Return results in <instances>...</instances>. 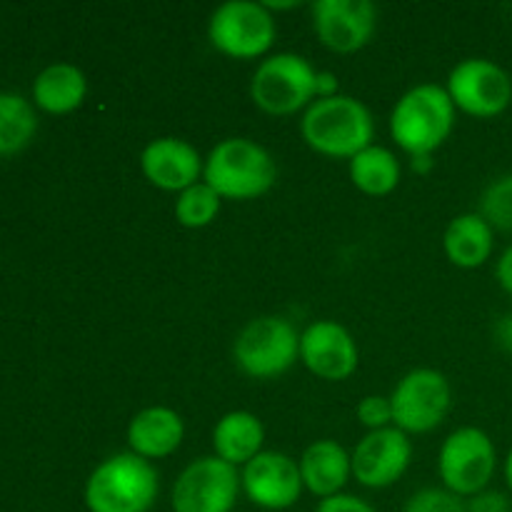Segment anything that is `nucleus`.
Instances as JSON below:
<instances>
[{"label": "nucleus", "instance_id": "1", "mask_svg": "<svg viewBox=\"0 0 512 512\" xmlns=\"http://www.w3.org/2000/svg\"><path fill=\"white\" fill-rule=\"evenodd\" d=\"M303 140L325 158L350 160L373 145L375 120L363 100L338 93L310 105L300 120Z\"/></svg>", "mask_w": 512, "mask_h": 512}, {"label": "nucleus", "instance_id": "2", "mask_svg": "<svg viewBox=\"0 0 512 512\" xmlns=\"http://www.w3.org/2000/svg\"><path fill=\"white\" fill-rule=\"evenodd\" d=\"M455 105L448 90L435 83L410 88L390 113V135L410 158H430L455 128Z\"/></svg>", "mask_w": 512, "mask_h": 512}, {"label": "nucleus", "instance_id": "3", "mask_svg": "<svg viewBox=\"0 0 512 512\" xmlns=\"http://www.w3.org/2000/svg\"><path fill=\"white\" fill-rule=\"evenodd\" d=\"M160 478L153 463L135 453H115L90 473L85 508L90 512H150L158 500Z\"/></svg>", "mask_w": 512, "mask_h": 512}, {"label": "nucleus", "instance_id": "4", "mask_svg": "<svg viewBox=\"0 0 512 512\" xmlns=\"http://www.w3.org/2000/svg\"><path fill=\"white\" fill-rule=\"evenodd\" d=\"M203 180L223 200H255L278 180L275 158L250 138H225L205 158Z\"/></svg>", "mask_w": 512, "mask_h": 512}, {"label": "nucleus", "instance_id": "5", "mask_svg": "<svg viewBox=\"0 0 512 512\" xmlns=\"http://www.w3.org/2000/svg\"><path fill=\"white\" fill-rule=\"evenodd\" d=\"M250 98L275 118L305 113L318 100V70L298 53L270 55L253 73Z\"/></svg>", "mask_w": 512, "mask_h": 512}, {"label": "nucleus", "instance_id": "6", "mask_svg": "<svg viewBox=\"0 0 512 512\" xmlns=\"http://www.w3.org/2000/svg\"><path fill=\"white\" fill-rule=\"evenodd\" d=\"M233 358L248 378H280L300 360V333L280 315H260L238 333Z\"/></svg>", "mask_w": 512, "mask_h": 512}, {"label": "nucleus", "instance_id": "7", "mask_svg": "<svg viewBox=\"0 0 512 512\" xmlns=\"http://www.w3.org/2000/svg\"><path fill=\"white\" fill-rule=\"evenodd\" d=\"M498 470V450L493 438L475 425L453 430L440 445L438 475L443 488L468 500L490 488Z\"/></svg>", "mask_w": 512, "mask_h": 512}, {"label": "nucleus", "instance_id": "8", "mask_svg": "<svg viewBox=\"0 0 512 512\" xmlns=\"http://www.w3.org/2000/svg\"><path fill=\"white\" fill-rule=\"evenodd\" d=\"M275 15L265 3L230 0L213 10L208 20V40L218 53L235 60H253L273 48Z\"/></svg>", "mask_w": 512, "mask_h": 512}, {"label": "nucleus", "instance_id": "9", "mask_svg": "<svg viewBox=\"0 0 512 512\" xmlns=\"http://www.w3.org/2000/svg\"><path fill=\"white\" fill-rule=\"evenodd\" d=\"M393 425L405 435H423L440 428L453 405V390L440 370L415 368L405 373L390 395Z\"/></svg>", "mask_w": 512, "mask_h": 512}, {"label": "nucleus", "instance_id": "10", "mask_svg": "<svg viewBox=\"0 0 512 512\" xmlns=\"http://www.w3.org/2000/svg\"><path fill=\"white\" fill-rule=\"evenodd\" d=\"M450 100L455 110L470 118H498L512 103V78L503 65L490 58H465L448 75Z\"/></svg>", "mask_w": 512, "mask_h": 512}, {"label": "nucleus", "instance_id": "11", "mask_svg": "<svg viewBox=\"0 0 512 512\" xmlns=\"http://www.w3.org/2000/svg\"><path fill=\"white\" fill-rule=\"evenodd\" d=\"M240 495V473L218 455L193 460L178 475L170 495L173 512H233Z\"/></svg>", "mask_w": 512, "mask_h": 512}, {"label": "nucleus", "instance_id": "12", "mask_svg": "<svg viewBox=\"0 0 512 512\" xmlns=\"http://www.w3.org/2000/svg\"><path fill=\"white\" fill-rule=\"evenodd\" d=\"M240 490L260 510L293 508L305 490L298 460L278 450H263L240 470Z\"/></svg>", "mask_w": 512, "mask_h": 512}, {"label": "nucleus", "instance_id": "13", "mask_svg": "<svg viewBox=\"0 0 512 512\" xmlns=\"http://www.w3.org/2000/svg\"><path fill=\"white\" fill-rule=\"evenodd\" d=\"M310 15L320 43L340 55L363 50L378 28V10L370 0H318Z\"/></svg>", "mask_w": 512, "mask_h": 512}, {"label": "nucleus", "instance_id": "14", "mask_svg": "<svg viewBox=\"0 0 512 512\" xmlns=\"http://www.w3.org/2000/svg\"><path fill=\"white\" fill-rule=\"evenodd\" d=\"M350 460H353V478L363 488L385 490L408 473L410 460H413V443L395 425L383 430H370L355 445Z\"/></svg>", "mask_w": 512, "mask_h": 512}, {"label": "nucleus", "instance_id": "15", "mask_svg": "<svg viewBox=\"0 0 512 512\" xmlns=\"http://www.w3.org/2000/svg\"><path fill=\"white\" fill-rule=\"evenodd\" d=\"M300 363L315 378L340 383L358 370V343L345 325L335 320H315L300 333Z\"/></svg>", "mask_w": 512, "mask_h": 512}, {"label": "nucleus", "instance_id": "16", "mask_svg": "<svg viewBox=\"0 0 512 512\" xmlns=\"http://www.w3.org/2000/svg\"><path fill=\"white\" fill-rule=\"evenodd\" d=\"M205 160L198 148L183 138H155L140 153V170L145 180L165 193H183L203 180Z\"/></svg>", "mask_w": 512, "mask_h": 512}, {"label": "nucleus", "instance_id": "17", "mask_svg": "<svg viewBox=\"0 0 512 512\" xmlns=\"http://www.w3.org/2000/svg\"><path fill=\"white\" fill-rule=\"evenodd\" d=\"M185 423L173 408L150 405L133 415L128 423V448L130 453L145 460H160L173 455L183 445Z\"/></svg>", "mask_w": 512, "mask_h": 512}, {"label": "nucleus", "instance_id": "18", "mask_svg": "<svg viewBox=\"0 0 512 512\" xmlns=\"http://www.w3.org/2000/svg\"><path fill=\"white\" fill-rule=\"evenodd\" d=\"M300 478L305 490L320 500H328L333 495L343 493L348 480L353 478V460L350 453L338 440H315L313 445L303 450L298 460Z\"/></svg>", "mask_w": 512, "mask_h": 512}, {"label": "nucleus", "instance_id": "19", "mask_svg": "<svg viewBox=\"0 0 512 512\" xmlns=\"http://www.w3.org/2000/svg\"><path fill=\"white\" fill-rule=\"evenodd\" d=\"M263 445V420L250 410H230L213 428L215 455L233 468H245L255 455L263 453Z\"/></svg>", "mask_w": 512, "mask_h": 512}, {"label": "nucleus", "instance_id": "20", "mask_svg": "<svg viewBox=\"0 0 512 512\" xmlns=\"http://www.w3.org/2000/svg\"><path fill=\"white\" fill-rule=\"evenodd\" d=\"M443 250L455 268L475 270L493 255L495 230L480 213H463L445 228Z\"/></svg>", "mask_w": 512, "mask_h": 512}, {"label": "nucleus", "instance_id": "21", "mask_svg": "<svg viewBox=\"0 0 512 512\" xmlns=\"http://www.w3.org/2000/svg\"><path fill=\"white\" fill-rule=\"evenodd\" d=\"M88 80L73 63H53L33 83V103L50 115H68L85 103Z\"/></svg>", "mask_w": 512, "mask_h": 512}, {"label": "nucleus", "instance_id": "22", "mask_svg": "<svg viewBox=\"0 0 512 512\" xmlns=\"http://www.w3.org/2000/svg\"><path fill=\"white\" fill-rule=\"evenodd\" d=\"M348 173L355 188L370 198H385L393 193L403 178L398 155L383 145H368L355 158L348 160Z\"/></svg>", "mask_w": 512, "mask_h": 512}, {"label": "nucleus", "instance_id": "23", "mask_svg": "<svg viewBox=\"0 0 512 512\" xmlns=\"http://www.w3.org/2000/svg\"><path fill=\"white\" fill-rule=\"evenodd\" d=\"M38 130L35 108L18 93H0V158L28 148Z\"/></svg>", "mask_w": 512, "mask_h": 512}, {"label": "nucleus", "instance_id": "24", "mask_svg": "<svg viewBox=\"0 0 512 512\" xmlns=\"http://www.w3.org/2000/svg\"><path fill=\"white\" fill-rule=\"evenodd\" d=\"M220 205H223V198L205 180H200V183L190 185L183 193H178V200H175V220L183 228L190 230L208 228L218 218Z\"/></svg>", "mask_w": 512, "mask_h": 512}, {"label": "nucleus", "instance_id": "25", "mask_svg": "<svg viewBox=\"0 0 512 512\" xmlns=\"http://www.w3.org/2000/svg\"><path fill=\"white\" fill-rule=\"evenodd\" d=\"M478 213L500 233H512V173L490 180L488 188L480 193Z\"/></svg>", "mask_w": 512, "mask_h": 512}, {"label": "nucleus", "instance_id": "26", "mask_svg": "<svg viewBox=\"0 0 512 512\" xmlns=\"http://www.w3.org/2000/svg\"><path fill=\"white\" fill-rule=\"evenodd\" d=\"M403 512H468V503L445 488H423L410 495Z\"/></svg>", "mask_w": 512, "mask_h": 512}, {"label": "nucleus", "instance_id": "27", "mask_svg": "<svg viewBox=\"0 0 512 512\" xmlns=\"http://www.w3.org/2000/svg\"><path fill=\"white\" fill-rule=\"evenodd\" d=\"M355 415H358L360 425L368 428V433L393 425V405H390V398H385V395H365L358 403Z\"/></svg>", "mask_w": 512, "mask_h": 512}, {"label": "nucleus", "instance_id": "28", "mask_svg": "<svg viewBox=\"0 0 512 512\" xmlns=\"http://www.w3.org/2000/svg\"><path fill=\"white\" fill-rule=\"evenodd\" d=\"M465 503H468V512H512V498L503 490L488 488L468 498Z\"/></svg>", "mask_w": 512, "mask_h": 512}, {"label": "nucleus", "instance_id": "29", "mask_svg": "<svg viewBox=\"0 0 512 512\" xmlns=\"http://www.w3.org/2000/svg\"><path fill=\"white\" fill-rule=\"evenodd\" d=\"M315 512H378L370 503H365L363 498H355V495L340 493L333 495L328 500H320Z\"/></svg>", "mask_w": 512, "mask_h": 512}, {"label": "nucleus", "instance_id": "30", "mask_svg": "<svg viewBox=\"0 0 512 512\" xmlns=\"http://www.w3.org/2000/svg\"><path fill=\"white\" fill-rule=\"evenodd\" d=\"M493 338H495V343H498V348L503 350V353L512 355V313L500 315V318L495 320Z\"/></svg>", "mask_w": 512, "mask_h": 512}, {"label": "nucleus", "instance_id": "31", "mask_svg": "<svg viewBox=\"0 0 512 512\" xmlns=\"http://www.w3.org/2000/svg\"><path fill=\"white\" fill-rule=\"evenodd\" d=\"M495 278H498L500 288H503L512 298V243L498 258V265H495Z\"/></svg>", "mask_w": 512, "mask_h": 512}, {"label": "nucleus", "instance_id": "32", "mask_svg": "<svg viewBox=\"0 0 512 512\" xmlns=\"http://www.w3.org/2000/svg\"><path fill=\"white\" fill-rule=\"evenodd\" d=\"M338 95V78L330 70H318V100Z\"/></svg>", "mask_w": 512, "mask_h": 512}, {"label": "nucleus", "instance_id": "33", "mask_svg": "<svg viewBox=\"0 0 512 512\" xmlns=\"http://www.w3.org/2000/svg\"><path fill=\"white\" fill-rule=\"evenodd\" d=\"M503 478H505V485H508V495L512 498V450L508 453V458H505Z\"/></svg>", "mask_w": 512, "mask_h": 512}]
</instances>
